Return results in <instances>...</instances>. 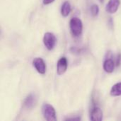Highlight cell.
Here are the masks:
<instances>
[{
    "mask_svg": "<svg viewBox=\"0 0 121 121\" xmlns=\"http://www.w3.org/2000/svg\"><path fill=\"white\" fill-rule=\"evenodd\" d=\"M69 28L72 34L74 37H79L81 35L83 30V23L80 18L74 17L70 20Z\"/></svg>",
    "mask_w": 121,
    "mask_h": 121,
    "instance_id": "6da1fadb",
    "label": "cell"
},
{
    "mask_svg": "<svg viewBox=\"0 0 121 121\" xmlns=\"http://www.w3.org/2000/svg\"><path fill=\"white\" fill-rule=\"evenodd\" d=\"M42 113L44 118L48 121H55L56 112L52 106L49 104H44L42 106Z\"/></svg>",
    "mask_w": 121,
    "mask_h": 121,
    "instance_id": "7a4b0ae2",
    "label": "cell"
},
{
    "mask_svg": "<svg viewBox=\"0 0 121 121\" xmlns=\"http://www.w3.org/2000/svg\"><path fill=\"white\" fill-rule=\"evenodd\" d=\"M56 42L57 39L53 33L50 32H47L45 33L43 37V44L48 50H52L54 49Z\"/></svg>",
    "mask_w": 121,
    "mask_h": 121,
    "instance_id": "3957f363",
    "label": "cell"
},
{
    "mask_svg": "<svg viewBox=\"0 0 121 121\" xmlns=\"http://www.w3.org/2000/svg\"><path fill=\"white\" fill-rule=\"evenodd\" d=\"M33 65L36 71L40 74H44L46 72V65L43 59L41 57H35L33 60Z\"/></svg>",
    "mask_w": 121,
    "mask_h": 121,
    "instance_id": "277c9868",
    "label": "cell"
},
{
    "mask_svg": "<svg viewBox=\"0 0 121 121\" xmlns=\"http://www.w3.org/2000/svg\"><path fill=\"white\" fill-rule=\"evenodd\" d=\"M67 67H68V62H67V60L65 57H61L57 64V73L58 75H62L64 74L67 69Z\"/></svg>",
    "mask_w": 121,
    "mask_h": 121,
    "instance_id": "5b68a950",
    "label": "cell"
},
{
    "mask_svg": "<svg viewBox=\"0 0 121 121\" xmlns=\"http://www.w3.org/2000/svg\"><path fill=\"white\" fill-rule=\"evenodd\" d=\"M120 4V0H109L106 7V11L109 13H116L119 8Z\"/></svg>",
    "mask_w": 121,
    "mask_h": 121,
    "instance_id": "8992f818",
    "label": "cell"
},
{
    "mask_svg": "<svg viewBox=\"0 0 121 121\" xmlns=\"http://www.w3.org/2000/svg\"><path fill=\"white\" fill-rule=\"evenodd\" d=\"M103 111L102 110L96 106L94 107L91 112V116H90V119L93 121H101L103 120Z\"/></svg>",
    "mask_w": 121,
    "mask_h": 121,
    "instance_id": "52a82bcc",
    "label": "cell"
},
{
    "mask_svg": "<svg viewBox=\"0 0 121 121\" xmlns=\"http://www.w3.org/2000/svg\"><path fill=\"white\" fill-rule=\"evenodd\" d=\"M36 103V99L35 95L30 94H29L24 100L23 102V106L26 109H31L34 107V106L35 105Z\"/></svg>",
    "mask_w": 121,
    "mask_h": 121,
    "instance_id": "ba28073f",
    "label": "cell"
},
{
    "mask_svg": "<svg viewBox=\"0 0 121 121\" xmlns=\"http://www.w3.org/2000/svg\"><path fill=\"white\" fill-rule=\"evenodd\" d=\"M115 62L111 58H107L104 62L103 68L104 71L107 73H112L115 69Z\"/></svg>",
    "mask_w": 121,
    "mask_h": 121,
    "instance_id": "9c48e42d",
    "label": "cell"
},
{
    "mask_svg": "<svg viewBox=\"0 0 121 121\" xmlns=\"http://www.w3.org/2000/svg\"><path fill=\"white\" fill-rule=\"evenodd\" d=\"M71 12V5L68 1H65L61 7V14L64 17H67Z\"/></svg>",
    "mask_w": 121,
    "mask_h": 121,
    "instance_id": "30bf717a",
    "label": "cell"
},
{
    "mask_svg": "<svg viewBox=\"0 0 121 121\" xmlns=\"http://www.w3.org/2000/svg\"><path fill=\"white\" fill-rule=\"evenodd\" d=\"M110 94L112 96H121V82L114 84L110 91Z\"/></svg>",
    "mask_w": 121,
    "mask_h": 121,
    "instance_id": "8fae6325",
    "label": "cell"
},
{
    "mask_svg": "<svg viewBox=\"0 0 121 121\" xmlns=\"http://www.w3.org/2000/svg\"><path fill=\"white\" fill-rule=\"evenodd\" d=\"M91 13L93 16H97L99 13V7L97 4H93L91 6Z\"/></svg>",
    "mask_w": 121,
    "mask_h": 121,
    "instance_id": "7c38bea8",
    "label": "cell"
},
{
    "mask_svg": "<svg viewBox=\"0 0 121 121\" xmlns=\"http://www.w3.org/2000/svg\"><path fill=\"white\" fill-rule=\"evenodd\" d=\"M121 62V55H118L116 58V66H119Z\"/></svg>",
    "mask_w": 121,
    "mask_h": 121,
    "instance_id": "4fadbf2b",
    "label": "cell"
},
{
    "mask_svg": "<svg viewBox=\"0 0 121 121\" xmlns=\"http://www.w3.org/2000/svg\"><path fill=\"white\" fill-rule=\"evenodd\" d=\"M55 1V0H43V3L44 5H48L50 4H52Z\"/></svg>",
    "mask_w": 121,
    "mask_h": 121,
    "instance_id": "5bb4252c",
    "label": "cell"
},
{
    "mask_svg": "<svg viewBox=\"0 0 121 121\" xmlns=\"http://www.w3.org/2000/svg\"><path fill=\"white\" fill-rule=\"evenodd\" d=\"M65 120L66 121H80L81 118H79V117H77V118H67Z\"/></svg>",
    "mask_w": 121,
    "mask_h": 121,
    "instance_id": "9a60e30c",
    "label": "cell"
},
{
    "mask_svg": "<svg viewBox=\"0 0 121 121\" xmlns=\"http://www.w3.org/2000/svg\"><path fill=\"white\" fill-rule=\"evenodd\" d=\"M99 1H101V3H103V2H104V0H99Z\"/></svg>",
    "mask_w": 121,
    "mask_h": 121,
    "instance_id": "2e32d148",
    "label": "cell"
}]
</instances>
